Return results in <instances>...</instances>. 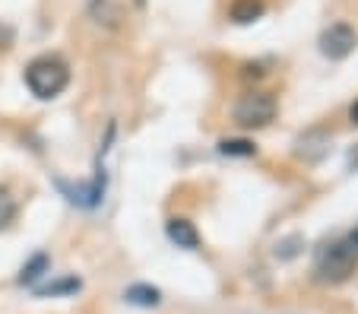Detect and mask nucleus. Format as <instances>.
<instances>
[{
	"label": "nucleus",
	"mask_w": 358,
	"mask_h": 314,
	"mask_svg": "<svg viewBox=\"0 0 358 314\" xmlns=\"http://www.w3.org/2000/svg\"><path fill=\"white\" fill-rule=\"evenodd\" d=\"M355 264H358V241L352 235H345V238L330 241V245H324L317 251L314 276L320 283H343L355 273Z\"/></svg>",
	"instance_id": "f257e3e1"
},
{
	"label": "nucleus",
	"mask_w": 358,
	"mask_h": 314,
	"mask_svg": "<svg viewBox=\"0 0 358 314\" xmlns=\"http://www.w3.org/2000/svg\"><path fill=\"white\" fill-rule=\"evenodd\" d=\"M70 83V67L57 55H41L29 61L26 67V86L35 99H55L61 96Z\"/></svg>",
	"instance_id": "f03ea898"
},
{
	"label": "nucleus",
	"mask_w": 358,
	"mask_h": 314,
	"mask_svg": "<svg viewBox=\"0 0 358 314\" xmlns=\"http://www.w3.org/2000/svg\"><path fill=\"white\" fill-rule=\"evenodd\" d=\"M231 117H235V124L244 130L266 127V124L276 117V99H273V92H244L235 102Z\"/></svg>",
	"instance_id": "7ed1b4c3"
},
{
	"label": "nucleus",
	"mask_w": 358,
	"mask_h": 314,
	"mask_svg": "<svg viewBox=\"0 0 358 314\" xmlns=\"http://www.w3.org/2000/svg\"><path fill=\"white\" fill-rule=\"evenodd\" d=\"M320 55L330 57V61H343V57H349L352 51H355L358 45V35L352 26H345V22H333L330 29H324L320 32Z\"/></svg>",
	"instance_id": "20e7f679"
},
{
	"label": "nucleus",
	"mask_w": 358,
	"mask_h": 314,
	"mask_svg": "<svg viewBox=\"0 0 358 314\" xmlns=\"http://www.w3.org/2000/svg\"><path fill=\"white\" fill-rule=\"evenodd\" d=\"M165 235H169L171 245L184 248V251H196V248H200V232H196L194 222L184 216H171L169 222H165Z\"/></svg>",
	"instance_id": "39448f33"
},
{
	"label": "nucleus",
	"mask_w": 358,
	"mask_h": 314,
	"mask_svg": "<svg viewBox=\"0 0 358 314\" xmlns=\"http://www.w3.org/2000/svg\"><path fill=\"white\" fill-rule=\"evenodd\" d=\"M264 13H266V3H264V0H235V3L229 7L231 22H238V26H248V22L260 20Z\"/></svg>",
	"instance_id": "423d86ee"
},
{
	"label": "nucleus",
	"mask_w": 358,
	"mask_h": 314,
	"mask_svg": "<svg viewBox=\"0 0 358 314\" xmlns=\"http://www.w3.org/2000/svg\"><path fill=\"white\" fill-rule=\"evenodd\" d=\"M124 299H127L130 305H140V308H156L159 301H162V292H159L156 286H146V283H136V286H130L127 292H124Z\"/></svg>",
	"instance_id": "0eeeda50"
},
{
	"label": "nucleus",
	"mask_w": 358,
	"mask_h": 314,
	"mask_svg": "<svg viewBox=\"0 0 358 314\" xmlns=\"http://www.w3.org/2000/svg\"><path fill=\"white\" fill-rule=\"evenodd\" d=\"M45 270H48V254H35V257L22 266L20 283H22V286H35V280H38V276H45Z\"/></svg>",
	"instance_id": "6e6552de"
},
{
	"label": "nucleus",
	"mask_w": 358,
	"mask_h": 314,
	"mask_svg": "<svg viewBox=\"0 0 358 314\" xmlns=\"http://www.w3.org/2000/svg\"><path fill=\"white\" fill-rule=\"evenodd\" d=\"M219 152H222V156L250 159L254 152H257V146L250 143V140H222V143H219Z\"/></svg>",
	"instance_id": "1a4fd4ad"
},
{
	"label": "nucleus",
	"mask_w": 358,
	"mask_h": 314,
	"mask_svg": "<svg viewBox=\"0 0 358 314\" xmlns=\"http://www.w3.org/2000/svg\"><path fill=\"white\" fill-rule=\"evenodd\" d=\"M76 289H80V280H76V276H64V280H57V283L38 286V289H35V295L48 299V295H64V292H76Z\"/></svg>",
	"instance_id": "9d476101"
},
{
	"label": "nucleus",
	"mask_w": 358,
	"mask_h": 314,
	"mask_svg": "<svg viewBox=\"0 0 358 314\" xmlns=\"http://www.w3.org/2000/svg\"><path fill=\"white\" fill-rule=\"evenodd\" d=\"M16 219V200L10 197L7 187H0V229H7Z\"/></svg>",
	"instance_id": "9b49d317"
},
{
	"label": "nucleus",
	"mask_w": 358,
	"mask_h": 314,
	"mask_svg": "<svg viewBox=\"0 0 358 314\" xmlns=\"http://www.w3.org/2000/svg\"><path fill=\"white\" fill-rule=\"evenodd\" d=\"M244 76H264V64H244Z\"/></svg>",
	"instance_id": "f8f14e48"
},
{
	"label": "nucleus",
	"mask_w": 358,
	"mask_h": 314,
	"mask_svg": "<svg viewBox=\"0 0 358 314\" xmlns=\"http://www.w3.org/2000/svg\"><path fill=\"white\" fill-rule=\"evenodd\" d=\"M349 121H352V124H355V127H358V102H355V105H352V108H349Z\"/></svg>",
	"instance_id": "ddd939ff"
},
{
	"label": "nucleus",
	"mask_w": 358,
	"mask_h": 314,
	"mask_svg": "<svg viewBox=\"0 0 358 314\" xmlns=\"http://www.w3.org/2000/svg\"><path fill=\"white\" fill-rule=\"evenodd\" d=\"M352 238H355V241H358V229H355V232H352Z\"/></svg>",
	"instance_id": "4468645a"
}]
</instances>
